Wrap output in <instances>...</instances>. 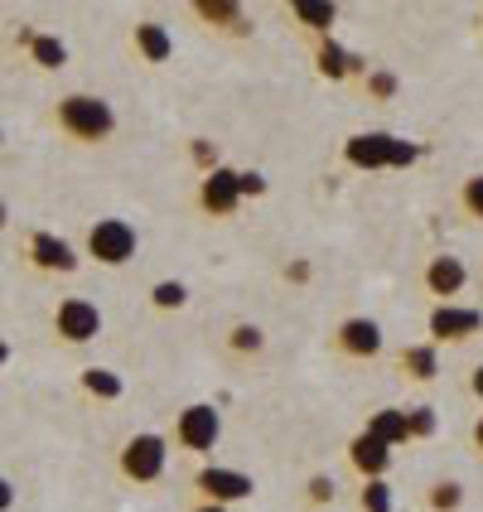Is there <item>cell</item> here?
Instances as JSON below:
<instances>
[{
	"mask_svg": "<svg viewBox=\"0 0 483 512\" xmlns=\"http://www.w3.org/2000/svg\"><path fill=\"white\" fill-rule=\"evenodd\" d=\"M131 44H136V54H141L145 63H165V58L174 54V34L160 25V20H136Z\"/></svg>",
	"mask_w": 483,
	"mask_h": 512,
	"instance_id": "e0dca14e",
	"label": "cell"
},
{
	"mask_svg": "<svg viewBox=\"0 0 483 512\" xmlns=\"http://www.w3.org/2000/svg\"><path fill=\"white\" fill-rule=\"evenodd\" d=\"M165 464H170V440L155 435V430L131 435V440L121 445V455H116V469H121L126 484H155V479L165 474Z\"/></svg>",
	"mask_w": 483,
	"mask_h": 512,
	"instance_id": "3957f363",
	"label": "cell"
},
{
	"mask_svg": "<svg viewBox=\"0 0 483 512\" xmlns=\"http://www.w3.org/2000/svg\"><path fill=\"white\" fill-rule=\"evenodd\" d=\"M5 223H10V213H5V199H0V232H5Z\"/></svg>",
	"mask_w": 483,
	"mask_h": 512,
	"instance_id": "74e56055",
	"label": "cell"
},
{
	"mask_svg": "<svg viewBox=\"0 0 483 512\" xmlns=\"http://www.w3.org/2000/svg\"><path fill=\"white\" fill-rule=\"evenodd\" d=\"M285 15L314 39H334V25H339V5L334 0H290Z\"/></svg>",
	"mask_w": 483,
	"mask_h": 512,
	"instance_id": "2e32d148",
	"label": "cell"
},
{
	"mask_svg": "<svg viewBox=\"0 0 483 512\" xmlns=\"http://www.w3.org/2000/svg\"><path fill=\"white\" fill-rule=\"evenodd\" d=\"M261 348H266L261 324H232L228 329V353H237V358H256Z\"/></svg>",
	"mask_w": 483,
	"mask_h": 512,
	"instance_id": "7402d4cb",
	"label": "cell"
},
{
	"mask_svg": "<svg viewBox=\"0 0 483 512\" xmlns=\"http://www.w3.org/2000/svg\"><path fill=\"white\" fill-rule=\"evenodd\" d=\"M194 488H199V503H218V508H232V503H247L256 493V479L242 474V469H223V464H203L194 474Z\"/></svg>",
	"mask_w": 483,
	"mask_h": 512,
	"instance_id": "8992f818",
	"label": "cell"
},
{
	"mask_svg": "<svg viewBox=\"0 0 483 512\" xmlns=\"http://www.w3.org/2000/svg\"><path fill=\"white\" fill-rule=\"evenodd\" d=\"M194 199H199V208L208 213V218H232V213L242 208V194H237V170L218 165L213 174H203Z\"/></svg>",
	"mask_w": 483,
	"mask_h": 512,
	"instance_id": "30bf717a",
	"label": "cell"
},
{
	"mask_svg": "<svg viewBox=\"0 0 483 512\" xmlns=\"http://www.w3.org/2000/svg\"><path fill=\"white\" fill-rule=\"evenodd\" d=\"M459 208L483 223V174H469V179L459 184Z\"/></svg>",
	"mask_w": 483,
	"mask_h": 512,
	"instance_id": "83f0119b",
	"label": "cell"
},
{
	"mask_svg": "<svg viewBox=\"0 0 483 512\" xmlns=\"http://www.w3.org/2000/svg\"><path fill=\"white\" fill-rule=\"evenodd\" d=\"M421 155H426L421 145L401 141L392 131H358L343 141V165H353V170H406Z\"/></svg>",
	"mask_w": 483,
	"mask_h": 512,
	"instance_id": "7a4b0ae2",
	"label": "cell"
},
{
	"mask_svg": "<svg viewBox=\"0 0 483 512\" xmlns=\"http://www.w3.org/2000/svg\"><path fill=\"white\" fill-rule=\"evenodd\" d=\"M363 92H368V102H392V97H397V73L368 68V73H363Z\"/></svg>",
	"mask_w": 483,
	"mask_h": 512,
	"instance_id": "484cf974",
	"label": "cell"
},
{
	"mask_svg": "<svg viewBox=\"0 0 483 512\" xmlns=\"http://www.w3.org/2000/svg\"><path fill=\"white\" fill-rule=\"evenodd\" d=\"M237 194H242V203H247V199H261V194H266V174L237 170Z\"/></svg>",
	"mask_w": 483,
	"mask_h": 512,
	"instance_id": "4dcf8cb0",
	"label": "cell"
},
{
	"mask_svg": "<svg viewBox=\"0 0 483 512\" xmlns=\"http://www.w3.org/2000/svg\"><path fill=\"white\" fill-rule=\"evenodd\" d=\"M426 329H430V343H435V348H440V343H464L483 329V310L450 300V305H435V310H430Z\"/></svg>",
	"mask_w": 483,
	"mask_h": 512,
	"instance_id": "ba28073f",
	"label": "cell"
},
{
	"mask_svg": "<svg viewBox=\"0 0 483 512\" xmlns=\"http://www.w3.org/2000/svg\"><path fill=\"white\" fill-rule=\"evenodd\" d=\"M10 508H15V484L0 474V512H10Z\"/></svg>",
	"mask_w": 483,
	"mask_h": 512,
	"instance_id": "d6a6232c",
	"label": "cell"
},
{
	"mask_svg": "<svg viewBox=\"0 0 483 512\" xmlns=\"http://www.w3.org/2000/svg\"><path fill=\"white\" fill-rule=\"evenodd\" d=\"M285 281H310V261H290L285 266Z\"/></svg>",
	"mask_w": 483,
	"mask_h": 512,
	"instance_id": "1f68e13d",
	"label": "cell"
},
{
	"mask_svg": "<svg viewBox=\"0 0 483 512\" xmlns=\"http://www.w3.org/2000/svg\"><path fill=\"white\" fill-rule=\"evenodd\" d=\"M189 160L199 165V174H213L218 165H223V160H218V145L203 141V136H194V141H189Z\"/></svg>",
	"mask_w": 483,
	"mask_h": 512,
	"instance_id": "f546056e",
	"label": "cell"
},
{
	"mask_svg": "<svg viewBox=\"0 0 483 512\" xmlns=\"http://www.w3.org/2000/svg\"><path fill=\"white\" fill-rule=\"evenodd\" d=\"M29 266L44 271V276H73L78 271V252L58 232H34L29 237Z\"/></svg>",
	"mask_w": 483,
	"mask_h": 512,
	"instance_id": "8fae6325",
	"label": "cell"
},
{
	"mask_svg": "<svg viewBox=\"0 0 483 512\" xmlns=\"http://www.w3.org/2000/svg\"><path fill=\"white\" fill-rule=\"evenodd\" d=\"M348 464H353V474L368 484V479H387V469H392V450L387 445H377L372 435H353L348 440Z\"/></svg>",
	"mask_w": 483,
	"mask_h": 512,
	"instance_id": "9a60e30c",
	"label": "cell"
},
{
	"mask_svg": "<svg viewBox=\"0 0 483 512\" xmlns=\"http://www.w3.org/2000/svg\"><path fill=\"white\" fill-rule=\"evenodd\" d=\"M0 145H5V136H0Z\"/></svg>",
	"mask_w": 483,
	"mask_h": 512,
	"instance_id": "f35d334b",
	"label": "cell"
},
{
	"mask_svg": "<svg viewBox=\"0 0 483 512\" xmlns=\"http://www.w3.org/2000/svg\"><path fill=\"white\" fill-rule=\"evenodd\" d=\"M194 15H199L208 29H218V34L252 39V15H247L237 0H194Z\"/></svg>",
	"mask_w": 483,
	"mask_h": 512,
	"instance_id": "5bb4252c",
	"label": "cell"
},
{
	"mask_svg": "<svg viewBox=\"0 0 483 512\" xmlns=\"http://www.w3.org/2000/svg\"><path fill=\"white\" fill-rule=\"evenodd\" d=\"M314 68H319V78H329V83H348V78H363L372 63L363 54H348L334 39H319V44H314Z\"/></svg>",
	"mask_w": 483,
	"mask_h": 512,
	"instance_id": "7c38bea8",
	"label": "cell"
},
{
	"mask_svg": "<svg viewBox=\"0 0 483 512\" xmlns=\"http://www.w3.org/2000/svg\"><path fill=\"white\" fill-rule=\"evenodd\" d=\"M469 392H474V397L483 401V363H479V368H474V372H469Z\"/></svg>",
	"mask_w": 483,
	"mask_h": 512,
	"instance_id": "e575fe53",
	"label": "cell"
},
{
	"mask_svg": "<svg viewBox=\"0 0 483 512\" xmlns=\"http://www.w3.org/2000/svg\"><path fill=\"white\" fill-rule=\"evenodd\" d=\"M358 512H392V484L387 479H368L358 488Z\"/></svg>",
	"mask_w": 483,
	"mask_h": 512,
	"instance_id": "d4e9b609",
	"label": "cell"
},
{
	"mask_svg": "<svg viewBox=\"0 0 483 512\" xmlns=\"http://www.w3.org/2000/svg\"><path fill=\"white\" fill-rule=\"evenodd\" d=\"M20 44L29 49V58L39 63V68H63L68 63V44L58 39V34H39V29H20Z\"/></svg>",
	"mask_w": 483,
	"mask_h": 512,
	"instance_id": "ffe728a7",
	"label": "cell"
},
{
	"mask_svg": "<svg viewBox=\"0 0 483 512\" xmlns=\"http://www.w3.org/2000/svg\"><path fill=\"white\" fill-rule=\"evenodd\" d=\"M54 334L63 343H73V348H83V343L102 334V310L92 300H83V295H68V300H58L54 310Z\"/></svg>",
	"mask_w": 483,
	"mask_h": 512,
	"instance_id": "52a82bcc",
	"label": "cell"
},
{
	"mask_svg": "<svg viewBox=\"0 0 483 512\" xmlns=\"http://www.w3.org/2000/svg\"><path fill=\"white\" fill-rule=\"evenodd\" d=\"M54 121L63 136H73V141L83 145H97L107 141L116 131V112L107 97H97V92H68V97H58L54 107Z\"/></svg>",
	"mask_w": 483,
	"mask_h": 512,
	"instance_id": "6da1fadb",
	"label": "cell"
},
{
	"mask_svg": "<svg viewBox=\"0 0 483 512\" xmlns=\"http://www.w3.org/2000/svg\"><path fill=\"white\" fill-rule=\"evenodd\" d=\"M440 430L435 406H406V440H430Z\"/></svg>",
	"mask_w": 483,
	"mask_h": 512,
	"instance_id": "cb8c5ba5",
	"label": "cell"
},
{
	"mask_svg": "<svg viewBox=\"0 0 483 512\" xmlns=\"http://www.w3.org/2000/svg\"><path fill=\"white\" fill-rule=\"evenodd\" d=\"M459 508H464V484L440 479V484L430 488V508L426 512H459Z\"/></svg>",
	"mask_w": 483,
	"mask_h": 512,
	"instance_id": "4316f807",
	"label": "cell"
},
{
	"mask_svg": "<svg viewBox=\"0 0 483 512\" xmlns=\"http://www.w3.org/2000/svg\"><path fill=\"white\" fill-rule=\"evenodd\" d=\"M469 440H474V450H479V455H483V411H479V416H474V426H469Z\"/></svg>",
	"mask_w": 483,
	"mask_h": 512,
	"instance_id": "836d02e7",
	"label": "cell"
},
{
	"mask_svg": "<svg viewBox=\"0 0 483 512\" xmlns=\"http://www.w3.org/2000/svg\"><path fill=\"white\" fill-rule=\"evenodd\" d=\"M421 281H426V290L440 300V305H450V295H459V290L469 285V271H464V261H459V256L440 252V256H430L426 261Z\"/></svg>",
	"mask_w": 483,
	"mask_h": 512,
	"instance_id": "4fadbf2b",
	"label": "cell"
},
{
	"mask_svg": "<svg viewBox=\"0 0 483 512\" xmlns=\"http://www.w3.org/2000/svg\"><path fill=\"white\" fill-rule=\"evenodd\" d=\"M363 435H372V440H377V445H387V450L406 445V411H401V406H382V411H372L368 426H363Z\"/></svg>",
	"mask_w": 483,
	"mask_h": 512,
	"instance_id": "d6986e66",
	"label": "cell"
},
{
	"mask_svg": "<svg viewBox=\"0 0 483 512\" xmlns=\"http://www.w3.org/2000/svg\"><path fill=\"white\" fill-rule=\"evenodd\" d=\"M218 435H223V416H218V406L194 401V406H184V411L174 416V430L165 435V440H174L184 455H208V450L218 445Z\"/></svg>",
	"mask_w": 483,
	"mask_h": 512,
	"instance_id": "277c9868",
	"label": "cell"
},
{
	"mask_svg": "<svg viewBox=\"0 0 483 512\" xmlns=\"http://www.w3.org/2000/svg\"><path fill=\"white\" fill-rule=\"evenodd\" d=\"M397 368L411 377V382H435L440 372V348L435 343H406L397 353Z\"/></svg>",
	"mask_w": 483,
	"mask_h": 512,
	"instance_id": "ac0fdd59",
	"label": "cell"
},
{
	"mask_svg": "<svg viewBox=\"0 0 483 512\" xmlns=\"http://www.w3.org/2000/svg\"><path fill=\"white\" fill-rule=\"evenodd\" d=\"M5 363H10V343L0 339V368H5Z\"/></svg>",
	"mask_w": 483,
	"mask_h": 512,
	"instance_id": "8d00e7d4",
	"label": "cell"
},
{
	"mask_svg": "<svg viewBox=\"0 0 483 512\" xmlns=\"http://www.w3.org/2000/svg\"><path fill=\"white\" fill-rule=\"evenodd\" d=\"M150 305H155L160 314L184 310V305H189V285L184 281H155L150 285Z\"/></svg>",
	"mask_w": 483,
	"mask_h": 512,
	"instance_id": "603a6c76",
	"label": "cell"
},
{
	"mask_svg": "<svg viewBox=\"0 0 483 512\" xmlns=\"http://www.w3.org/2000/svg\"><path fill=\"white\" fill-rule=\"evenodd\" d=\"M382 324L368 319V314H353V319H343L339 329H334V348H339L343 358H353V363H372L377 353H382Z\"/></svg>",
	"mask_w": 483,
	"mask_h": 512,
	"instance_id": "9c48e42d",
	"label": "cell"
},
{
	"mask_svg": "<svg viewBox=\"0 0 483 512\" xmlns=\"http://www.w3.org/2000/svg\"><path fill=\"white\" fill-rule=\"evenodd\" d=\"M136 247H141V237H136V228L126 218H97L87 228V256L97 266H126L136 256Z\"/></svg>",
	"mask_w": 483,
	"mask_h": 512,
	"instance_id": "5b68a950",
	"label": "cell"
},
{
	"mask_svg": "<svg viewBox=\"0 0 483 512\" xmlns=\"http://www.w3.org/2000/svg\"><path fill=\"white\" fill-rule=\"evenodd\" d=\"M189 512H228V508H218V503H199V508H189Z\"/></svg>",
	"mask_w": 483,
	"mask_h": 512,
	"instance_id": "d590c367",
	"label": "cell"
},
{
	"mask_svg": "<svg viewBox=\"0 0 483 512\" xmlns=\"http://www.w3.org/2000/svg\"><path fill=\"white\" fill-rule=\"evenodd\" d=\"M305 498H310V508H324V503H334V498H339V484H334L329 474H310Z\"/></svg>",
	"mask_w": 483,
	"mask_h": 512,
	"instance_id": "f1b7e54d",
	"label": "cell"
},
{
	"mask_svg": "<svg viewBox=\"0 0 483 512\" xmlns=\"http://www.w3.org/2000/svg\"><path fill=\"white\" fill-rule=\"evenodd\" d=\"M78 387H83L87 397H97V401H116L121 392H126V382H121L112 368H83L78 372Z\"/></svg>",
	"mask_w": 483,
	"mask_h": 512,
	"instance_id": "44dd1931",
	"label": "cell"
}]
</instances>
